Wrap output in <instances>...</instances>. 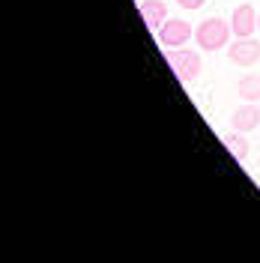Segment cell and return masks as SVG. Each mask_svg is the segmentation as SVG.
<instances>
[{
  "label": "cell",
  "mask_w": 260,
  "mask_h": 263,
  "mask_svg": "<svg viewBox=\"0 0 260 263\" xmlns=\"http://www.w3.org/2000/svg\"><path fill=\"white\" fill-rule=\"evenodd\" d=\"M257 126H260V108L254 102H245V105H239V108L230 114V129L233 132L248 135V132H254Z\"/></svg>",
  "instance_id": "obj_6"
},
{
  "label": "cell",
  "mask_w": 260,
  "mask_h": 263,
  "mask_svg": "<svg viewBox=\"0 0 260 263\" xmlns=\"http://www.w3.org/2000/svg\"><path fill=\"white\" fill-rule=\"evenodd\" d=\"M228 57H230V63H236V66H254L260 60V42L257 39H233L228 45Z\"/></svg>",
  "instance_id": "obj_5"
},
{
  "label": "cell",
  "mask_w": 260,
  "mask_h": 263,
  "mask_svg": "<svg viewBox=\"0 0 260 263\" xmlns=\"http://www.w3.org/2000/svg\"><path fill=\"white\" fill-rule=\"evenodd\" d=\"M221 144L228 147V153L233 156V159H239V162L248 159V149L251 147H248V141H245L243 132H225V135H221Z\"/></svg>",
  "instance_id": "obj_8"
},
{
  "label": "cell",
  "mask_w": 260,
  "mask_h": 263,
  "mask_svg": "<svg viewBox=\"0 0 260 263\" xmlns=\"http://www.w3.org/2000/svg\"><path fill=\"white\" fill-rule=\"evenodd\" d=\"M164 60L171 63L174 75H177L182 84L195 81L197 75H200V69H203L200 54H197V51H192V48H164Z\"/></svg>",
  "instance_id": "obj_2"
},
{
  "label": "cell",
  "mask_w": 260,
  "mask_h": 263,
  "mask_svg": "<svg viewBox=\"0 0 260 263\" xmlns=\"http://www.w3.org/2000/svg\"><path fill=\"white\" fill-rule=\"evenodd\" d=\"M141 15H144V24L150 30H159L164 21H168V3L164 0H141Z\"/></svg>",
  "instance_id": "obj_7"
},
{
  "label": "cell",
  "mask_w": 260,
  "mask_h": 263,
  "mask_svg": "<svg viewBox=\"0 0 260 263\" xmlns=\"http://www.w3.org/2000/svg\"><path fill=\"white\" fill-rule=\"evenodd\" d=\"M236 93L245 102H260V75H245V78H239Z\"/></svg>",
  "instance_id": "obj_9"
},
{
  "label": "cell",
  "mask_w": 260,
  "mask_h": 263,
  "mask_svg": "<svg viewBox=\"0 0 260 263\" xmlns=\"http://www.w3.org/2000/svg\"><path fill=\"white\" fill-rule=\"evenodd\" d=\"M230 36H233V27H230V21H221V18H203L195 27V42L200 45V51L228 48Z\"/></svg>",
  "instance_id": "obj_1"
},
{
  "label": "cell",
  "mask_w": 260,
  "mask_h": 263,
  "mask_svg": "<svg viewBox=\"0 0 260 263\" xmlns=\"http://www.w3.org/2000/svg\"><path fill=\"white\" fill-rule=\"evenodd\" d=\"M257 30H260V15H257Z\"/></svg>",
  "instance_id": "obj_11"
},
{
  "label": "cell",
  "mask_w": 260,
  "mask_h": 263,
  "mask_svg": "<svg viewBox=\"0 0 260 263\" xmlns=\"http://www.w3.org/2000/svg\"><path fill=\"white\" fill-rule=\"evenodd\" d=\"M257 9L251 6V3H239L233 12H230V27H233V36L236 39H248V36H254L257 30Z\"/></svg>",
  "instance_id": "obj_4"
},
{
  "label": "cell",
  "mask_w": 260,
  "mask_h": 263,
  "mask_svg": "<svg viewBox=\"0 0 260 263\" xmlns=\"http://www.w3.org/2000/svg\"><path fill=\"white\" fill-rule=\"evenodd\" d=\"M192 36H195L192 24L182 21V18H168L162 27L156 30V39H159L162 48H185V42H189Z\"/></svg>",
  "instance_id": "obj_3"
},
{
  "label": "cell",
  "mask_w": 260,
  "mask_h": 263,
  "mask_svg": "<svg viewBox=\"0 0 260 263\" xmlns=\"http://www.w3.org/2000/svg\"><path fill=\"white\" fill-rule=\"evenodd\" d=\"M177 3L182 6V9H185V12H195V9H200L207 0H177Z\"/></svg>",
  "instance_id": "obj_10"
}]
</instances>
